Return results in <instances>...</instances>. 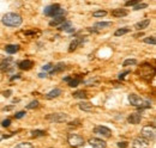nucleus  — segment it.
I'll use <instances>...</instances> for the list:
<instances>
[{"label":"nucleus","mask_w":156,"mask_h":148,"mask_svg":"<svg viewBox=\"0 0 156 148\" xmlns=\"http://www.w3.org/2000/svg\"><path fill=\"white\" fill-rule=\"evenodd\" d=\"M22 22H23L22 17L13 12H8L1 18V23L8 28H17L22 24Z\"/></svg>","instance_id":"f257e3e1"},{"label":"nucleus","mask_w":156,"mask_h":148,"mask_svg":"<svg viewBox=\"0 0 156 148\" xmlns=\"http://www.w3.org/2000/svg\"><path fill=\"white\" fill-rule=\"evenodd\" d=\"M129 102L131 105H133L136 107H139V109H148V107L151 106L150 102L143 99L142 97H139L138 94H134V93H131L129 96Z\"/></svg>","instance_id":"f03ea898"},{"label":"nucleus","mask_w":156,"mask_h":148,"mask_svg":"<svg viewBox=\"0 0 156 148\" xmlns=\"http://www.w3.org/2000/svg\"><path fill=\"white\" fill-rule=\"evenodd\" d=\"M43 13L48 17H65L66 14V11L64 8L60 7V5H58V4H54V5H49V6H47L45 8V11Z\"/></svg>","instance_id":"7ed1b4c3"},{"label":"nucleus","mask_w":156,"mask_h":148,"mask_svg":"<svg viewBox=\"0 0 156 148\" xmlns=\"http://www.w3.org/2000/svg\"><path fill=\"white\" fill-rule=\"evenodd\" d=\"M67 142H69V145L73 148H78V147H82L85 141L82 136L77 135V134H70L69 136H67Z\"/></svg>","instance_id":"20e7f679"},{"label":"nucleus","mask_w":156,"mask_h":148,"mask_svg":"<svg viewBox=\"0 0 156 148\" xmlns=\"http://www.w3.org/2000/svg\"><path fill=\"white\" fill-rule=\"evenodd\" d=\"M142 137L145 140H155V136H156V130H155V127L154 125H145L143 127L142 129Z\"/></svg>","instance_id":"39448f33"},{"label":"nucleus","mask_w":156,"mask_h":148,"mask_svg":"<svg viewBox=\"0 0 156 148\" xmlns=\"http://www.w3.org/2000/svg\"><path fill=\"white\" fill-rule=\"evenodd\" d=\"M46 120L51 121L52 123H61V122H65L67 120V115L66 114H63V112L51 114V115L46 116Z\"/></svg>","instance_id":"423d86ee"},{"label":"nucleus","mask_w":156,"mask_h":148,"mask_svg":"<svg viewBox=\"0 0 156 148\" xmlns=\"http://www.w3.org/2000/svg\"><path fill=\"white\" fill-rule=\"evenodd\" d=\"M132 148H150V143L143 137H136L132 141Z\"/></svg>","instance_id":"0eeeda50"},{"label":"nucleus","mask_w":156,"mask_h":148,"mask_svg":"<svg viewBox=\"0 0 156 148\" xmlns=\"http://www.w3.org/2000/svg\"><path fill=\"white\" fill-rule=\"evenodd\" d=\"M94 133L97 135H102L103 137H111L112 136V130L109 128L103 127V125H97L94 128Z\"/></svg>","instance_id":"6e6552de"},{"label":"nucleus","mask_w":156,"mask_h":148,"mask_svg":"<svg viewBox=\"0 0 156 148\" xmlns=\"http://www.w3.org/2000/svg\"><path fill=\"white\" fill-rule=\"evenodd\" d=\"M88 142H89V145L93 148H106L107 147V143L101 139H97V137H91Z\"/></svg>","instance_id":"1a4fd4ad"},{"label":"nucleus","mask_w":156,"mask_h":148,"mask_svg":"<svg viewBox=\"0 0 156 148\" xmlns=\"http://www.w3.org/2000/svg\"><path fill=\"white\" fill-rule=\"evenodd\" d=\"M142 121V115L138 112H133L127 117V122L130 124H138Z\"/></svg>","instance_id":"9d476101"},{"label":"nucleus","mask_w":156,"mask_h":148,"mask_svg":"<svg viewBox=\"0 0 156 148\" xmlns=\"http://www.w3.org/2000/svg\"><path fill=\"white\" fill-rule=\"evenodd\" d=\"M78 107H79L82 111H85V112H91L94 110V105L89 102H81L78 104Z\"/></svg>","instance_id":"9b49d317"},{"label":"nucleus","mask_w":156,"mask_h":148,"mask_svg":"<svg viewBox=\"0 0 156 148\" xmlns=\"http://www.w3.org/2000/svg\"><path fill=\"white\" fill-rule=\"evenodd\" d=\"M33 66H34V62L31 60H23L18 63V67L21 68L22 71H29Z\"/></svg>","instance_id":"f8f14e48"},{"label":"nucleus","mask_w":156,"mask_h":148,"mask_svg":"<svg viewBox=\"0 0 156 148\" xmlns=\"http://www.w3.org/2000/svg\"><path fill=\"white\" fill-rule=\"evenodd\" d=\"M59 30L66 31V32H73V31H75V28L72 26L71 22H66V21H65L63 24L59 25Z\"/></svg>","instance_id":"ddd939ff"},{"label":"nucleus","mask_w":156,"mask_h":148,"mask_svg":"<svg viewBox=\"0 0 156 148\" xmlns=\"http://www.w3.org/2000/svg\"><path fill=\"white\" fill-rule=\"evenodd\" d=\"M150 24V19H144V21L138 22L137 24H134V29L136 30H144L145 28H148Z\"/></svg>","instance_id":"4468645a"},{"label":"nucleus","mask_w":156,"mask_h":148,"mask_svg":"<svg viewBox=\"0 0 156 148\" xmlns=\"http://www.w3.org/2000/svg\"><path fill=\"white\" fill-rule=\"evenodd\" d=\"M112 16L115 17V18H121V17L127 16V11L124 10V8H115L112 11Z\"/></svg>","instance_id":"2eb2a0df"},{"label":"nucleus","mask_w":156,"mask_h":148,"mask_svg":"<svg viewBox=\"0 0 156 148\" xmlns=\"http://www.w3.org/2000/svg\"><path fill=\"white\" fill-rule=\"evenodd\" d=\"M12 63V57H7L0 62V71H7L8 67Z\"/></svg>","instance_id":"dca6fc26"},{"label":"nucleus","mask_w":156,"mask_h":148,"mask_svg":"<svg viewBox=\"0 0 156 148\" xmlns=\"http://www.w3.org/2000/svg\"><path fill=\"white\" fill-rule=\"evenodd\" d=\"M60 94H61V90H60V88H54V90L49 91V92L46 94V98H47V99H53V98L59 97Z\"/></svg>","instance_id":"f3484780"},{"label":"nucleus","mask_w":156,"mask_h":148,"mask_svg":"<svg viewBox=\"0 0 156 148\" xmlns=\"http://www.w3.org/2000/svg\"><path fill=\"white\" fill-rule=\"evenodd\" d=\"M112 26V22H99L94 25L95 28V31L96 30H101V29H106V28H109Z\"/></svg>","instance_id":"a211bd4d"},{"label":"nucleus","mask_w":156,"mask_h":148,"mask_svg":"<svg viewBox=\"0 0 156 148\" xmlns=\"http://www.w3.org/2000/svg\"><path fill=\"white\" fill-rule=\"evenodd\" d=\"M5 50L8 54H15V53H17L19 50V45H17V44H7L5 47Z\"/></svg>","instance_id":"6ab92c4d"},{"label":"nucleus","mask_w":156,"mask_h":148,"mask_svg":"<svg viewBox=\"0 0 156 148\" xmlns=\"http://www.w3.org/2000/svg\"><path fill=\"white\" fill-rule=\"evenodd\" d=\"M82 42H83V38H76V39H73V41L71 42V44H70L69 52H73V50H76L77 47Z\"/></svg>","instance_id":"aec40b11"},{"label":"nucleus","mask_w":156,"mask_h":148,"mask_svg":"<svg viewBox=\"0 0 156 148\" xmlns=\"http://www.w3.org/2000/svg\"><path fill=\"white\" fill-rule=\"evenodd\" d=\"M65 22V17H55L52 22H49V25L51 26H59L60 24H63Z\"/></svg>","instance_id":"412c9836"},{"label":"nucleus","mask_w":156,"mask_h":148,"mask_svg":"<svg viewBox=\"0 0 156 148\" xmlns=\"http://www.w3.org/2000/svg\"><path fill=\"white\" fill-rule=\"evenodd\" d=\"M65 63H58L56 66H53V70L51 71V74H55V73H59L61 71L65 70Z\"/></svg>","instance_id":"4be33fe9"},{"label":"nucleus","mask_w":156,"mask_h":148,"mask_svg":"<svg viewBox=\"0 0 156 148\" xmlns=\"http://www.w3.org/2000/svg\"><path fill=\"white\" fill-rule=\"evenodd\" d=\"M72 96H73L75 98H79V99H85V98L88 97V94H86L85 91H76Z\"/></svg>","instance_id":"5701e85b"},{"label":"nucleus","mask_w":156,"mask_h":148,"mask_svg":"<svg viewBox=\"0 0 156 148\" xmlns=\"http://www.w3.org/2000/svg\"><path fill=\"white\" fill-rule=\"evenodd\" d=\"M134 65H137V60L136 59H127V60H125L123 66L124 67H129V66H134Z\"/></svg>","instance_id":"b1692460"},{"label":"nucleus","mask_w":156,"mask_h":148,"mask_svg":"<svg viewBox=\"0 0 156 148\" xmlns=\"http://www.w3.org/2000/svg\"><path fill=\"white\" fill-rule=\"evenodd\" d=\"M13 148H34V146L29 142H21V143L16 145Z\"/></svg>","instance_id":"393cba45"},{"label":"nucleus","mask_w":156,"mask_h":148,"mask_svg":"<svg viewBox=\"0 0 156 148\" xmlns=\"http://www.w3.org/2000/svg\"><path fill=\"white\" fill-rule=\"evenodd\" d=\"M106 14H107V11H104V10H100V11H95L93 13V17H95V18H102Z\"/></svg>","instance_id":"a878e982"},{"label":"nucleus","mask_w":156,"mask_h":148,"mask_svg":"<svg viewBox=\"0 0 156 148\" xmlns=\"http://www.w3.org/2000/svg\"><path fill=\"white\" fill-rule=\"evenodd\" d=\"M127 32H130V29H126V28L119 29V30H116V31L114 32V36H123V35L127 34Z\"/></svg>","instance_id":"bb28decb"},{"label":"nucleus","mask_w":156,"mask_h":148,"mask_svg":"<svg viewBox=\"0 0 156 148\" xmlns=\"http://www.w3.org/2000/svg\"><path fill=\"white\" fill-rule=\"evenodd\" d=\"M144 43H148V44H153V45H155V44H156V39H155L154 36L145 37V38H144Z\"/></svg>","instance_id":"cd10ccee"},{"label":"nucleus","mask_w":156,"mask_h":148,"mask_svg":"<svg viewBox=\"0 0 156 148\" xmlns=\"http://www.w3.org/2000/svg\"><path fill=\"white\" fill-rule=\"evenodd\" d=\"M81 84V79H71V81L69 83V86L71 87H76Z\"/></svg>","instance_id":"c85d7f7f"},{"label":"nucleus","mask_w":156,"mask_h":148,"mask_svg":"<svg viewBox=\"0 0 156 148\" xmlns=\"http://www.w3.org/2000/svg\"><path fill=\"white\" fill-rule=\"evenodd\" d=\"M31 135H33L34 137L45 136V135H46V131H43V130H33V131H31Z\"/></svg>","instance_id":"c756f323"},{"label":"nucleus","mask_w":156,"mask_h":148,"mask_svg":"<svg viewBox=\"0 0 156 148\" xmlns=\"http://www.w3.org/2000/svg\"><path fill=\"white\" fill-rule=\"evenodd\" d=\"M147 7H148V4L142 3V4H137L136 6H133V10L134 11H138V10H143V8H147Z\"/></svg>","instance_id":"7c9ffc66"},{"label":"nucleus","mask_w":156,"mask_h":148,"mask_svg":"<svg viewBox=\"0 0 156 148\" xmlns=\"http://www.w3.org/2000/svg\"><path fill=\"white\" fill-rule=\"evenodd\" d=\"M38 106V102L37 101H33L30 104H28L26 105V109H35V107Z\"/></svg>","instance_id":"2f4dec72"},{"label":"nucleus","mask_w":156,"mask_h":148,"mask_svg":"<svg viewBox=\"0 0 156 148\" xmlns=\"http://www.w3.org/2000/svg\"><path fill=\"white\" fill-rule=\"evenodd\" d=\"M42 70L45 71V73H46L47 71H52V70H53V65H52V63H47V65H45V66L42 67Z\"/></svg>","instance_id":"473e14b6"},{"label":"nucleus","mask_w":156,"mask_h":148,"mask_svg":"<svg viewBox=\"0 0 156 148\" xmlns=\"http://www.w3.org/2000/svg\"><path fill=\"white\" fill-rule=\"evenodd\" d=\"M25 116V111H19V112H17L16 115H15V117L17 118V120H19V118H22V117H24Z\"/></svg>","instance_id":"72a5a7b5"},{"label":"nucleus","mask_w":156,"mask_h":148,"mask_svg":"<svg viewBox=\"0 0 156 148\" xmlns=\"http://www.w3.org/2000/svg\"><path fill=\"white\" fill-rule=\"evenodd\" d=\"M10 124H11V121H10V120H4L3 123H1L3 127H10Z\"/></svg>","instance_id":"f704fd0d"},{"label":"nucleus","mask_w":156,"mask_h":148,"mask_svg":"<svg viewBox=\"0 0 156 148\" xmlns=\"http://www.w3.org/2000/svg\"><path fill=\"white\" fill-rule=\"evenodd\" d=\"M11 93H12L11 91L7 90V91H4V92H3V96H4V97H6V98H8L10 96H11Z\"/></svg>","instance_id":"c9c22d12"},{"label":"nucleus","mask_w":156,"mask_h":148,"mask_svg":"<svg viewBox=\"0 0 156 148\" xmlns=\"http://www.w3.org/2000/svg\"><path fill=\"white\" fill-rule=\"evenodd\" d=\"M118 147H120V148H126V147H127V142H118Z\"/></svg>","instance_id":"e433bc0d"},{"label":"nucleus","mask_w":156,"mask_h":148,"mask_svg":"<svg viewBox=\"0 0 156 148\" xmlns=\"http://www.w3.org/2000/svg\"><path fill=\"white\" fill-rule=\"evenodd\" d=\"M137 4H138L137 1H127V3H126L125 5H126V6H136Z\"/></svg>","instance_id":"4c0bfd02"},{"label":"nucleus","mask_w":156,"mask_h":148,"mask_svg":"<svg viewBox=\"0 0 156 148\" xmlns=\"http://www.w3.org/2000/svg\"><path fill=\"white\" fill-rule=\"evenodd\" d=\"M13 109V105H10V106H5V107H3V110L4 111H10V110H12Z\"/></svg>","instance_id":"58836bf2"},{"label":"nucleus","mask_w":156,"mask_h":148,"mask_svg":"<svg viewBox=\"0 0 156 148\" xmlns=\"http://www.w3.org/2000/svg\"><path fill=\"white\" fill-rule=\"evenodd\" d=\"M129 73H130L129 71H127V72H125V73H123V74H120V75H119V78H120V79H124V78H125V75H126V74H129Z\"/></svg>","instance_id":"ea45409f"},{"label":"nucleus","mask_w":156,"mask_h":148,"mask_svg":"<svg viewBox=\"0 0 156 148\" xmlns=\"http://www.w3.org/2000/svg\"><path fill=\"white\" fill-rule=\"evenodd\" d=\"M38 76H40V78H47L48 74L47 73H40V74H38Z\"/></svg>","instance_id":"a19ab883"},{"label":"nucleus","mask_w":156,"mask_h":148,"mask_svg":"<svg viewBox=\"0 0 156 148\" xmlns=\"http://www.w3.org/2000/svg\"><path fill=\"white\" fill-rule=\"evenodd\" d=\"M71 79H72L71 76H67V78H65V79H64V81H66V83H70V81H71Z\"/></svg>","instance_id":"79ce46f5"},{"label":"nucleus","mask_w":156,"mask_h":148,"mask_svg":"<svg viewBox=\"0 0 156 148\" xmlns=\"http://www.w3.org/2000/svg\"><path fill=\"white\" fill-rule=\"evenodd\" d=\"M19 75H21V74H16V76H12V78H11V80H15V79H18V78H19Z\"/></svg>","instance_id":"37998d69"}]
</instances>
